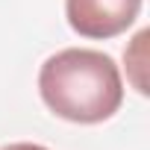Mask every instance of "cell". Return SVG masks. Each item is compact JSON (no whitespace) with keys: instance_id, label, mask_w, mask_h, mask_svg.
<instances>
[{"instance_id":"7a4b0ae2","label":"cell","mask_w":150,"mask_h":150,"mask_svg":"<svg viewBox=\"0 0 150 150\" xmlns=\"http://www.w3.org/2000/svg\"><path fill=\"white\" fill-rule=\"evenodd\" d=\"M141 12V0H65V15L74 33L86 38L121 35Z\"/></svg>"},{"instance_id":"6da1fadb","label":"cell","mask_w":150,"mask_h":150,"mask_svg":"<svg viewBox=\"0 0 150 150\" xmlns=\"http://www.w3.org/2000/svg\"><path fill=\"white\" fill-rule=\"evenodd\" d=\"M38 91L53 115L74 124H100L124 103L115 59L88 47H68L50 56L38 71Z\"/></svg>"},{"instance_id":"3957f363","label":"cell","mask_w":150,"mask_h":150,"mask_svg":"<svg viewBox=\"0 0 150 150\" xmlns=\"http://www.w3.org/2000/svg\"><path fill=\"white\" fill-rule=\"evenodd\" d=\"M0 150H47L44 144H30V141H15V144H6Z\"/></svg>"}]
</instances>
